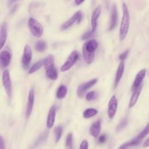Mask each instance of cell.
<instances>
[{"label": "cell", "instance_id": "cell-1", "mask_svg": "<svg viewBox=\"0 0 149 149\" xmlns=\"http://www.w3.org/2000/svg\"><path fill=\"white\" fill-rule=\"evenodd\" d=\"M98 45V42L95 40H90L83 44V55L85 62L90 64L94 58V52Z\"/></svg>", "mask_w": 149, "mask_h": 149}, {"label": "cell", "instance_id": "cell-2", "mask_svg": "<svg viewBox=\"0 0 149 149\" xmlns=\"http://www.w3.org/2000/svg\"><path fill=\"white\" fill-rule=\"evenodd\" d=\"M122 10L123 16L119 29V39L120 41H123L128 33L129 24H130V17L128 8L126 3H122Z\"/></svg>", "mask_w": 149, "mask_h": 149}, {"label": "cell", "instance_id": "cell-3", "mask_svg": "<svg viewBox=\"0 0 149 149\" xmlns=\"http://www.w3.org/2000/svg\"><path fill=\"white\" fill-rule=\"evenodd\" d=\"M29 29L31 34L37 38L40 37L43 33V27L42 25L35 19L30 18L28 21Z\"/></svg>", "mask_w": 149, "mask_h": 149}, {"label": "cell", "instance_id": "cell-4", "mask_svg": "<svg viewBox=\"0 0 149 149\" xmlns=\"http://www.w3.org/2000/svg\"><path fill=\"white\" fill-rule=\"evenodd\" d=\"M79 58V54L77 51H73L69 55L66 62L61 68V72H66L69 70L76 62Z\"/></svg>", "mask_w": 149, "mask_h": 149}, {"label": "cell", "instance_id": "cell-5", "mask_svg": "<svg viewBox=\"0 0 149 149\" xmlns=\"http://www.w3.org/2000/svg\"><path fill=\"white\" fill-rule=\"evenodd\" d=\"M2 83L8 98H10L12 95V84L10 77V74L8 70L7 69L4 70L3 72Z\"/></svg>", "mask_w": 149, "mask_h": 149}, {"label": "cell", "instance_id": "cell-6", "mask_svg": "<svg viewBox=\"0 0 149 149\" xmlns=\"http://www.w3.org/2000/svg\"><path fill=\"white\" fill-rule=\"evenodd\" d=\"M82 19V13L81 11L76 12L68 21L65 22L61 26L62 30H65L72 26L75 22L80 23Z\"/></svg>", "mask_w": 149, "mask_h": 149}, {"label": "cell", "instance_id": "cell-7", "mask_svg": "<svg viewBox=\"0 0 149 149\" xmlns=\"http://www.w3.org/2000/svg\"><path fill=\"white\" fill-rule=\"evenodd\" d=\"M97 81V79H94L89 81L81 84L77 89V95L79 98H82L84 95L87 90L94 86Z\"/></svg>", "mask_w": 149, "mask_h": 149}, {"label": "cell", "instance_id": "cell-8", "mask_svg": "<svg viewBox=\"0 0 149 149\" xmlns=\"http://www.w3.org/2000/svg\"><path fill=\"white\" fill-rule=\"evenodd\" d=\"M32 58V51L30 45H26L23 50L22 57V65L24 69H27L31 62Z\"/></svg>", "mask_w": 149, "mask_h": 149}, {"label": "cell", "instance_id": "cell-9", "mask_svg": "<svg viewBox=\"0 0 149 149\" xmlns=\"http://www.w3.org/2000/svg\"><path fill=\"white\" fill-rule=\"evenodd\" d=\"M118 108V100L115 95H112L111 98L108 109V116L109 119H112L115 116Z\"/></svg>", "mask_w": 149, "mask_h": 149}, {"label": "cell", "instance_id": "cell-10", "mask_svg": "<svg viewBox=\"0 0 149 149\" xmlns=\"http://www.w3.org/2000/svg\"><path fill=\"white\" fill-rule=\"evenodd\" d=\"M34 88H31L29 95H28V100H27V109H26V118L28 119L32 112L33 105H34Z\"/></svg>", "mask_w": 149, "mask_h": 149}, {"label": "cell", "instance_id": "cell-11", "mask_svg": "<svg viewBox=\"0 0 149 149\" xmlns=\"http://www.w3.org/2000/svg\"><path fill=\"white\" fill-rule=\"evenodd\" d=\"M146 70L145 69L141 70L140 72L137 73L132 87V91H134L136 88L139 87L142 84V81L146 76Z\"/></svg>", "mask_w": 149, "mask_h": 149}, {"label": "cell", "instance_id": "cell-12", "mask_svg": "<svg viewBox=\"0 0 149 149\" xmlns=\"http://www.w3.org/2000/svg\"><path fill=\"white\" fill-rule=\"evenodd\" d=\"M11 54L8 50H3L0 53V65L3 68L8 66L11 60Z\"/></svg>", "mask_w": 149, "mask_h": 149}, {"label": "cell", "instance_id": "cell-13", "mask_svg": "<svg viewBox=\"0 0 149 149\" xmlns=\"http://www.w3.org/2000/svg\"><path fill=\"white\" fill-rule=\"evenodd\" d=\"M118 20V10L115 4H113L110 16V21H109V30H112L115 29Z\"/></svg>", "mask_w": 149, "mask_h": 149}, {"label": "cell", "instance_id": "cell-14", "mask_svg": "<svg viewBox=\"0 0 149 149\" xmlns=\"http://www.w3.org/2000/svg\"><path fill=\"white\" fill-rule=\"evenodd\" d=\"M101 8L100 6H97L93 12L91 19V31L95 32L97 27V20L101 14Z\"/></svg>", "mask_w": 149, "mask_h": 149}, {"label": "cell", "instance_id": "cell-15", "mask_svg": "<svg viewBox=\"0 0 149 149\" xmlns=\"http://www.w3.org/2000/svg\"><path fill=\"white\" fill-rule=\"evenodd\" d=\"M56 111V108L55 105H52L48 112V116H47V126L48 129H51L54 126L55 119Z\"/></svg>", "mask_w": 149, "mask_h": 149}, {"label": "cell", "instance_id": "cell-16", "mask_svg": "<svg viewBox=\"0 0 149 149\" xmlns=\"http://www.w3.org/2000/svg\"><path fill=\"white\" fill-rule=\"evenodd\" d=\"M101 128V120H98L94 123H93L90 126L89 129L90 134L93 136L94 137H97L100 133Z\"/></svg>", "mask_w": 149, "mask_h": 149}, {"label": "cell", "instance_id": "cell-17", "mask_svg": "<svg viewBox=\"0 0 149 149\" xmlns=\"http://www.w3.org/2000/svg\"><path fill=\"white\" fill-rule=\"evenodd\" d=\"M124 68H125V63L123 61H121L118 67L117 72L116 73L115 79V84H114V88H116L117 86L118 85L124 72Z\"/></svg>", "mask_w": 149, "mask_h": 149}, {"label": "cell", "instance_id": "cell-18", "mask_svg": "<svg viewBox=\"0 0 149 149\" xmlns=\"http://www.w3.org/2000/svg\"><path fill=\"white\" fill-rule=\"evenodd\" d=\"M7 37V25L3 23L0 30V51L4 46Z\"/></svg>", "mask_w": 149, "mask_h": 149}, {"label": "cell", "instance_id": "cell-19", "mask_svg": "<svg viewBox=\"0 0 149 149\" xmlns=\"http://www.w3.org/2000/svg\"><path fill=\"white\" fill-rule=\"evenodd\" d=\"M142 87H143V84H141L139 87H138L134 91H133L132 95L130 101H129V108H132L136 104V102L138 100L140 94V93H141V91L142 89Z\"/></svg>", "mask_w": 149, "mask_h": 149}, {"label": "cell", "instance_id": "cell-20", "mask_svg": "<svg viewBox=\"0 0 149 149\" xmlns=\"http://www.w3.org/2000/svg\"><path fill=\"white\" fill-rule=\"evenodd\" d=\"M43 65L45 71L54 69V56L52 55H48L43 60Z\"/></svg>", "mask_w": 149, "mask_h": 149}, {"label": "cell", "instance_id": "cell-21", "mask_svg": "<svg viewBox=\"0 0 149 149\" xmlns=\"http://www.w3.org/2000/svg\"><path fill=\"white\" fill-rule=\"evenodd\" d=\"M48 135V132L47 131L42 133V134H41L36 139V140L34 141V143H33V144L31 146V149H34L36 147H37L38 146H39L41 143L44 142L46 139H47Z\"/></svg>", "mask_w": 149, "mask_h": 149}, {"label": "cell", "instance_id": "cell-22", "mask_svg": "<svg viewBox=\"0 0 149 149\" xmlns=\"http://www.w3.org/2000/svg\"><path fill=\"white\" fill-rule=\"evenodd\" d=\"M140 141H141V140H140L137 137H136L134 139H132L131 141L125 143L123 144L122 145H121L118 149H127L129 147L138 145Z\"/></svg>", "mask_w": 149, "mask_h": 149}, {"label": "cell", "instance_id": "cell-23", "mask_svg": "<svg viewBox=\"0 0 149 149\" xmlns=\"http://www.w3.org/2000/svg\"><path fill=\"white\" fill-rule=\"evenodd\" d=\"M67 93V87L65 85H61L59 87L56 92V97L58 99L63 98Z\"/></svg>", "mask_w": 149, "mask_h": 149}, {"label": "cell", "instance_id": "cell-24", "mask_svg": "<svg viewBox=\"0 0 149 149\" xmlns=\"http://www.w3.org/2000/svg\"><path fill=\"white\" fill-rule=\"evenodd\" d=\"M45 74L47 77L52 80H55L58 78V73L55 68L52 69L46 70Z\"/></svg>", "mask_w": 149, "mask_h": 149}, {"label": "cell", "instance_id": "cell-25", "mask_svg": "<svg viewBox=\"0 0 149 149\" xmlns=\"http://www.w3.org/2000/svg\"><path fill=\"white\" fill-rule=\"evenodd\" d=\"M47 47V44L45 41L43 40L38 41L35 45L36 49L38 52H43L44 51Z\"/></svg>", "mask_w": 149, "mask_h": 149}, {"label": "cell", "instance_id": "cell-26", "mask_svg": "<svg viewBox=\"0 0 149 149\" xmlns=\"http://www.w3.org/2000/svg\"><path fill=\"white\" fill-rule=\"evenodd\" d=\"M97 112V110L94 108H88L84 111L83 116L85 118H90L95 115Z\"/></svg>", "mask_w": 149, "mask_h": 149}, {"label": "cell", "instance_id": "cell-27", "mask_svg": "<svg viewBox=\"0 0 149 149\" xmlns=\"http://www.w3.org/2000/svg\"><path fill=\"white\" fill-rule=\"evenodd\" d=\"M43 65V60H40L38 61V62H37L36 63H34L31 68L30 69V70H29L28 73L29 74H31L35 72H36L37 70H38Z\"/></svg>", "mask_w": 149, "mask_h": 149}, {"label": "cell", "instance_id": "cell-28", "mask_svg": "<svg viewBox=\"0 0 149 149\" xmlns=\"http://www.w3.org/2000/svg\"><path fill=\"white\" fill-rule=\"evenodd\" d=\"M128 123V119H127V116H125L124 117L122 120L121 121L119 122V123L118 125V126H116V132H119L120 130H122L123 128H125L127 124Z\"/></svg>", "mask_w": 149, "mask_h": 149}, {"label": "cell", "instance_id": "cell-29", "mask_svg": "<svg viewBox=\"0 0 149 149\" xmlns=\"http://www.w3.org/2000/svg\"><path fill=\"white\" fill-rule=\"evenodd\" d=\"M62 127L61 126H58L55 129V143H58L62 136Z\"/></svg>", "mask_w": 149, "mask_h": 149}, {"label": "cell", "instance_id": "cell-30", "mask_svg": "<svg viewBox=\"0 0 149 149\" xmlns=\"http://www.w3.org/2000/svg\"><path fill=\"white\" fill-rule=\"evenodd\" d=\"M149 133V122H148L147 125H146V126L145 127V128L143 130L142 132H141L138 136H137V137L138 139H139L140 140H141L143 137H144L148 133Z\"/></svg>", "mask_w": 149, "mask_h": 149}, {"label": "cell", "instance_id": "cell-31", "mask_svg": "<svg viewBox=\"0 0 149 149\" xmlns=\"http://www.w3.org/2000/svg\"><path fill=\"white\" fill-rule=\"evenodd\" d=\"M72 134L69 133L66 139V147L67 149H72Z\"/></svg>", "mask_w": 149, "mask_h": 149}, {"label": "cell", "instance_id": "cell-32", "mask_svg": "<svg viewBox=\"0 0 149 149\" xmlns=\"http://www.w3.org/2000/svg\"><path fill=\"white\" fill-rule=\"evenodd\" d=\"M97 97V93L94 91H92L88 92L86 94V99L88 101H93V100H94L95 99H96Z\"/></svg>", "mask_w": 149, "mask_h": 149}, {"label": "cell", "instance_id": "cell-33", "mask_svg": "<svg viewBox=\"0 0 149 149\" xmlns=\"http://www.w3.org/2000/svg\"><path fill=\"white\" fill-rule=\"evenodd\" d=\"M94 34V32H93L91 30L90 31H87L86 33H85L81 37V40H87L89 38H90L91 36H93Z\"/></svg>", "mask_w": 149, "mask_h": 149}, {"label": "cell", "instance_id": "cell-34", "mask_svg": "<svg viewBox=\"0 0 149 149\" xmlns=\"http://www.w3.org/2000/svg\"><path fill=\"white\" fill-rule=\"evenodd\" d=\"M129 54V49L126 50L125 51H124L122 54H121L119 56V59L121 61H123L127 57V55Z\"/></svg>", "mask_w": 149, "mask_h": 149}, {"label": "cell", "instance_id": "cell-35", "mask_svg": "<svg viewBox=\"0 0 149 149\" xmlns=\"http://www.w3.org/2000/svg\"><path fill=\"white\" fill-rule=\"evenodd\" d=\"M88 144L87 141L83 140L80 145L79 149H88Z\"/></svg>", "mask_w": 149, "mask_h": 149}, {"label": "cell", "instance_id": "cell-36", "mask_svg": "<svg viewBox=\"0 0 149 149\" xmlns=\"http://www.w3.org/2000/svg\"><path fill=\"white\" fill-rule=\"evenodd\" d=\"M107 136L105 134H102L98 137V142L100 143H104L107 140Z\"/></svg>", "mask_w": 149, "mask_h": 149}, {"label": "cell", "instance_id": "cell-37", "mask_svg": "<svg viewBox=\"0 0 149 149\" xmlns=\"http://www.w3.org/2000/svg\"><path fill=\"white\" fill-rule=\"evenodd\" d=\"M0 149H5L4 140L1 136H0Z\"/></svg>", "mask_w": 149, "mask_h": 149}, {"label": "cell", "instance_id": "cell-38", "mask_svg": "<svg viewBox=\"0 0 149 149\" xmlns=\"http://www.w3.org/2000/svg\"><path fill=\"white\" fill-rule=\"evenodd\" d=\"M149 147V137L145 141V142L143 144V147L146 148Z\"/></svg>", "mask_w": 149, "mask_h": 149}, {"label": "cell", "instance_id": "cell-39", "mask_svg": "<svg viewBox=\"0 0 149 149\" xmlns=\"http://www.w3.org/2000/svg\"><path fill=\"white\" fill-rule=\"evenodd\" d=\"M84 2V1H79V0H76L75 1H74V3H75V4L76 5H80L81 3H82L83 2Z\"/></svg>", "mask_w": 149, "mask_h": 149}]
</instances>
